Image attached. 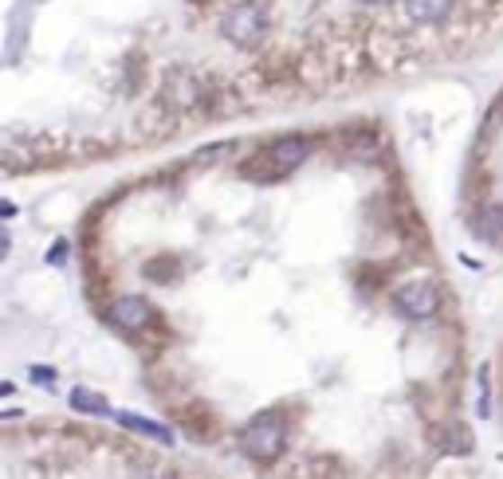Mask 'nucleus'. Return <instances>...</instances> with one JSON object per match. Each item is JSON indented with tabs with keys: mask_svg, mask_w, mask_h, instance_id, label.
<instances>
[{
	"mask_svg": "<svg viewBox=\"0 0 503 479\" xmlns=\"http://www.w3.org/2000/svg\"><path fill=\"white\" fill-rule=\"evenodd\" d=\"M311 154H315V141L307 138V134L272 138V141H264V146L256 149L252 158L240 161V177L252 181V185H275V181L292 177V173L303 166Z\"/></svg>",
	"mask_w": 503,
	"mask_h": 479,
	"instance_id": "nucleus-1",
	"label": "nucleus"
},
{
	"mask_svg": "<svg viewBox=\"0 0 503 479\" xmlns=\"http://www.w3.org/2000/svg\"><path fill=\"white\" fill-rule=\"evenodd\" d=\"M240 448L256 464H275V460H280L283 448H287V420H283V412L280 409L256 412V417L244 424V432H240Z\"/></svg>",
	"mask_w": 503,
	"mask_h": 479,
	"instance_id": "nucleus-2",
	"label": "nucleus"
},
{
	"mask_svg": "<svg viewBox=\"0 0 503 479\" xmlns=\"http://www.w3.org/2000/svg\"><path fill=\"white\" fill-rule=\"evenodd\" d=\"M162 106L169 114H193V111H201V106H212L220 99V86H212L205 83L197 71H189V68H177V71H169L166 75V83H162Z\"/></svg>",
	"mask_w": 503,
	"mask_h": 479,
	"instance_id": "nucleus-3",
	"label": "nucleus"
},
{
	"mask_svg": "<svg viewBox=\"0 0 503 479\" xmlns=\"http://www.w3.org/2000/svg\"><path fill=\"white\" fill-rule=\"evenodd\" d=\"M217 28H220V36L229 43L252 51V48H260L264 43V36H267V28L272 24H267V13H264L260 0H237V5H229L220 13Z\"/></svg>",
	"mask_w": 503,
	"mask_h": 479,
	"instance_id": "nucleus-4",
	"label": "nucleus"
},
{
	"mask_svg": "<svg viewBox=\"0 0 503 479\" xmlns=\"http://www.w3.org/2000/svg\"><path fill=\"white\" fill-rule=\"evenodd\" d=\"M390 299H393V307H398V314H405V319H413V322H425V319H433V314L441 311V287L429 283V279L401 283Z\"/></svg>",
	"mask_w": 503,
	"mask_h": 479,
	"instance_id": "nucleus-5",
	"label": "nucleus"
},
{
	"mask_svg": "<svg viewBox=\"0 0 503 479\" xmlns=\"http://www.w3.org/2000/svg\"><path fill=\"white\" fill-rule=\"evenodd\" d=\"M111 319L122 326L126 334H146L149 326H154V307L142 299V295H126V299H114V311H111Z\"/></svg>",
	"mask_w": 503,
	"mask_h": 479,
	"instance_id": "nucleus-6",
	"label": "nucleus"
},
{
	"mask_svg": "<svg viewBox=\"0 0 503 479\" xmlns=\"http://www.w3.org/2000/svg\"><path fill=\"white\" fill-rule=\"evenodd\" d=\"M453 5L456 0H401V16L413 28H433L453 16Z\"/></svg>",
	"mask_w": 503,
	"mask_h": 479,
	"instance_id": "nucleus-7",
	"label": "nucleus"
},
{
	"mask_svg": "<svg viewBox=\"0 0 503 479\" xmlns=\"http://www.w3.org/2000/svg\"><path fill=\"white\" fill-rule=\"evenodd\" d=\"M342 149H350V158H373L382 149V134L370 126H358L350 134H342Z\"/></svg>",
	"mask_w": 503,
	"mask_h": 479,
	"instance_id": "nucleus-8",
	"label": "nucleus"
},
{
	"mask_svg": "<svg viewBox=\"0 0 503 479\" xmlns=\"http://www.w3.org/2000/svg\"><path fill=\"white\" fill-rule=\"evenodd\" d=\"M142 276L149 283H162V287H169V283L181 279V259L177 256H154V259H146Z\"/></svg>",
	"mask_w": 503,
	"mask_h": 479,
	"instance_id": "nucleus-9",
	"label": "nucleus"
},
{
	"mask_svg": "<svg viewBox=\"0 0 503 479\" xmlns=\"http://www.w3.org/2000/svg\"><path fill=\"white\" fill-rule=\"evenodd\" d=\"M476 232L488 240V244H503V204H484L476 216Z\"/></svg>",
	"mask_w": 503,
	"mask_h": 479,
	"instance_id": "nucleus-10",
	"label": "nucleus"
},
{
	"mask_svg": "<svg viewBox=\"0 0 503 479\" xmlns=\"http://www.w3.org/2000/svg\"><path fill=\"white\" fill-rule=\"evenodd\" d=\"M122 429H134V432H146V437H154V440H162V444H169L174 440V432L166 429V424H154V420H146V417H134V412H122Z\"/></svg>",
	"mask_w": 503,
	"mask_h": 479,
	"instance_id": "nucleus-11",
	"label": "nucleus"
},
{
	"mask_svg": "<svg viewBox=\"0 0 503 479\" xmlns=\"http://www.w3.org/2000/svg\"><path fill=\"white\" fill-rule=\"evenodd\" d=\"M71 409H79V412H99V417H106V401L99 393H91V389H71Z\"/></svg>",
	"mask_w": 503,
	"mask_h": 479,
	"instance_id": "nucleus-12",
	"label": "nucleus"
},
{
	"mask_svg": "<svg viewBox=\"0 0 503 479\" xmlns=\"http://www.w3.org/2000/svg\"><path fill=\"white\" fill-rule=\"evenodd\" d=\"M51 264H59V259H67V240H56V244H51Z\"/></svg>",
	"mask_w": 503,
	"mask_h": 479,
	"instance_id": "nucleus-13",
	"label": "nucleus"
},
{
	"mask_svg": "<svg viewBox=\"0 0 503 479\" xmlns=\"http://www.w3.org/2000/svg\"><path fill=\"white\" fill-rule=\"evenodd\" d=\"M28 374H31V377H36V381H44V385H48V381H51V377H56V374H51V369H44V366H36V369H28Z\"/></svg>",
	"mask_w": 503,
	"mask_h": 479,
	"instance_id": "nucleus-14",
	"label": "nucleus"
},
{
	"mask_svg": "<svg viewBox=\"0 0 503 479\" xmlns=\"http://www.w3.org/2000/svg\"><path fill=\"white\" fill-rule=\"evenodd\" d=\"M362 5H390V0H362Z\"/></svg>",
	"mask_w": 503,
	"mask_h": 479,
	"instance_id": "nucleus-15",
	"label": "nucleus"
}]
</instances>
